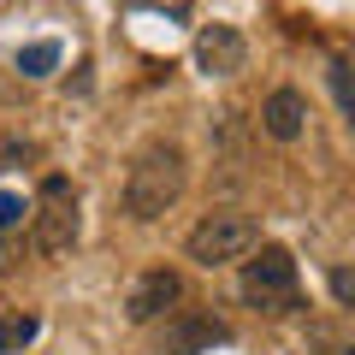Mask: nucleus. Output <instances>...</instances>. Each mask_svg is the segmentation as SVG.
<instances>
[{"label":"nucleus","instance_id":"obj_1","mask_svg":"<svg viewBox=\"0 0 355 355\" xmlns=\"http://www.w3.org/2000/svg\"><path fill=\"white\" fill-rule=\"evenodd\" d=\"M184 184H190V160H184V148L166 142V137H154V142H142V148L130 154L125 184H119V207H125V219H137V225H154L160 214L178 207Z\"/></svg>","mask_w":355,"mask_h":355},{"label":"nucleus","instance_id":"obj_2","mask_svg":"<svg viewBox=\"0 0 355 355\" xmlns=\"http://www.w3.org/2000/svg\"><path fill=\"white\" fill-rule=\"evenodd\" d=\"M261 249V225L237 207H214V214L196 219V231L184 237V254L196 266H231V261H249Z\"/></svg>","mask_w":355,"mask_h":355},{"label":"nucleus","instance_id":"obj_3","mask_svg":"<svg viewBox=\"0 0 355 355\" xmlns=\"http://www.w3.org/2000/svg\"><path fill=\"white\" fill-rule=\"evenodd\" d=\"M243 302L261 308V314H291V308H302V291H296V254L279 249V243H261V249L243 261Z\"/></svg>","mask_w":355,"mask_h":355},{"label":"nucleus","instance_id":"obj_4","mask_svg":"<svg viewBox=\"0 0 355 355\" xmlns=\"http://www.w3.org/2000/svg\"><path fill=\"white\" fill-rule=\"evenodd\" d=\"M77 231H83V214H77V184L60 172L42 178L36 202H30V243H36V254H65L77 243Z\"/></svg>","mask_w":355,"mask_h":355},{"label":"nucleus","instance_id":"obj_5","mask_svg":"<svg viewBox=\"0 0 355 355\" xmlns=\"http://www.w3.org/2000/svg\"><path fill=\"white\" fill-rule=\"evenodd\" d=\"M178 302H184V272L178 266H148L125 291V320L130 326H154L160 314H178Z\"/></svg>","mask_w":355,"mask_h":355},{"label":"nucleus","instance_id":"obj_6","mask_svg":"<svg viewBox=\"0 0 355 355\" xmlns=\"http://www.w3.org/2000/svg\"><path fill=\"white\" fill-rule=\"evenodd\" d=\"M196 65L207 77H237L249 65V42H243L237 24H202L196 30Z\"/></svg>","mask_w":355,"mask_h":355},{"label":"nucleus","instance_id":"obj_7","mask_svg":"<svg viewBox=\"0 0 355 355\" xmlns=\"http://www.w3.org/2000/svg\"><path fill=\"white\" fill-rule=\"evenodd\" d=\"M207 343H225V326L202 308H178V320L166 326V355H202Z\"/></svg>","mask_w":355,"mask_h":355},{"label":"nucleus","instance_id":"obj_8","mask_svg":"<svg viewBox=\"0 0 355 355\" xmlns=\"http://www.w3.org/2000/svg\"><path fill=\"white\" fill-rule=\"evenodd\" d=\"M261 130L272 142H296L308 130V101L296 95V89H272V95L261 101Z\"/></svg>","mask_w":355,"mask_h":355},{"label":"nucleus","instance_id":"obj_9","mask_svg":"<svg viewBox=\"0 0 355 355\" xmlns=\"http://www.w3.org/2000/svg\"><path fill=\"white\" fill-rule=\"evenodd\" d=\"M36 331H42L36 314H0V355H6V349H24Z\"/></svg>","mask_w":355,"mask_h":355},{"label":"nucleus","instance_id":"obj_10","mask_svg":"<svg viewBox=\"0 0 355 355\" xmlns=\"http://www.w3.org/2000/svg\"><path fill=\"white\" fill-rule=\"evenodd\" d=\"M53 65H60V42H30V48L18 53V71L24 77H48Z\"/></svg>","mask_w":355,"mask_h":355},{"label":"nucleus","instance_id":"obj_11","mask_svg":"<svg viewBox=\"0 0 355 355\" xmlns=\"http://www.w3.org/2000/svg\"><path fill=\"white\" fill-rule=\"evenodd\" d=\"M30 160H36V142H24V137H0V172L30 166Z\"/></svg>","mask_w":355,"mask_h":355},{"label":"nucleus","instance_id":"obj_12","mask_svg":"<svg viewBox=\"0 0 355 355\" xmlns=\"http://www.w3.org/2000/svg\"><path fill=\"white\" fill-rule=\"evenodd\" d=\"M331 89H338L343 113H355V65L349 60H331Z\"/></svg>","mask_w":355,"mask_h":355},{"label":"nucleus","instance_id":"obj_13","mask_svg":"<svg viewBox=\"0 0 355 355\" xmlns=\"http://www.w3.org/2000/svg\"><path fill=\"white\" fill-rule=\"evenodd\" d=\"M130 12H166V18H190L196 0H125Z\"/></svg>","mask_w":355,"mask_h":355},{"label":"nucleus","instance_id":"obj_14","mask_svg":"<svg viewBox=\"0 0 355 355\" xmlns=\"http://www.w3.org/2000/svg\"><path fill=\"white\" fill-rule=\"evenodd\" d=\"M24 214H30V207L18 202V196H0V231H12V225H24Z\"/></svg>","mask_w":355,"mask_h":355},{"label":"nucleus","instance_id":"obj_15","mask_svg":"<svg viewBox=\"0 0 355 355\" xmlns=\"http://www.w3.org/2000/svg\"><path fill=\"white\" fill-rule=\"evenodd\" d=\"M331 291H338V302H355V272L338 266V272H331Z\"/></svg>","mask_w":355,"mask_h":355}]
</instances>
